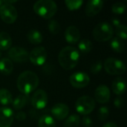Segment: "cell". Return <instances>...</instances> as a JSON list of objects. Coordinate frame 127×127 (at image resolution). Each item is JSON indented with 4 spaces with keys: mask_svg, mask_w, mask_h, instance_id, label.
<instances>
[{
    "mask_svg": "<svg viewBox=\"0 0 127 127\" xmlns=\"http://www.w3.org/2000/svg\"><path fill=\"white\" fill-rule=\"evenodd\" d=\"M39 82V80L36 73L31 71H25L18 77L17 87L23 95H27L36 89Z\"/></svg>",
    "mask_w": 127,
    "mask_h": 127,
    "instance_id": "cell-1",
    "label": "cell"
},
{
    "mask_svg": "<svg viewBox=\"0 0 127 127\" xmlns=\"http://www.w3.org/2000/svg\"><path fill=\"white\" fill-rule=\"evenodd\" d=\"M79 60L80 52L76 48L72 46H66L63 48L58 55L60 65L65 70L74 68L77 65Z\"/></svg>",
    "mask_w": 127,
    "mask_h": 127,
    "instance_id": "cell-2",
    "label": "cell"
},
{
    "mask_svg": "<svg viewBox=\"0 0 127 127\" xmlns=\"http://www.w3.org/2000/svg\"><path fill=\"white\" fill-rule=\"evenodd\" d=\"M33 10L44 19H51L57 10V4L52 0H39L33 4Z\"/></svg>",
    "mask_w": 127,
    "mask_h": 127,
    "instance_id": "cell-3",
    "label": "cell"
},
{
    "mask_svg": "<svg viewBox=\"0 0 127 127\" xmlns=\"http://www.w3.org/2000/svg\"><path fill=\"white\" fill-rule=\"evenodd\" d=\"M92 34L97 41L106 42L112 38L114 34V29L109 22H102L95 27L92 31Z\"/></svg>",
    "mask_w": 127,
    "mask_h": 127,
    "instance_id": "cell-4",
    "label": "cell"
},
{
    "mask_svg": "<svg viewBox=\"0 0 127 127\" xmlns=\"http://www.w3.org/2000/svg\"><path fill=\"white\" fill-rule=\"evenodd\" d=\"M104 68L106 71L112 75H120L126 72L127 68L124 63L119 59L109 57L104 62Z\"/></svg>",
    "mask_w": 127,
    "mask_h": 127,
    "instance_id": "cell-5",
    "label": "cell"
},
{
    "mask_svg": "<svg viewBox=\"0 0 127 127\" xmlns=\"http://www.w3.org/2000/svg\"><path fill=\"white\" fill-rule=\"evenodd\" d=\"M75 108L77 112L83 115H87L95 109V100L90 96H82L76 101Z\"/></svg>",
    "mask_w": 127,
    "mask_h": 127,
    "instance_id": "cell-6",
    "label": "cell"
},
{
    "mask_svg": "<svg viewBox=\"0 0 127 127\" xmlns=\"http://www.w3.org/2000/svg\"><path fill=\"white\" fill-rule=\"evenodd\" d=\"M17 16V10L13 4L4 3L0 7V17L4 22L12 24L16 20Z\"/></svg>",
    "mask_w": 127,
    "mask_h": 127,
    "instance_id": "cell-7",
    "label": "cell"
},
{
    "mask_svg": "<svg viewBox=\"0 0 127 127\" xmlns=\"http://www.w3.org/2000/svg\"><path fill=\"white\" fill-rule=\"evenodd\" d=\"M28 59L35 65H42L47 59L46 49L42 46H38L31 50Z\"/></svg>",
    "mask_w": 127,
    "mask_h": 127,
    "instance_id": "cell-8",
    "label": "cell"
},
{
    "mask_svg": "<svg viewBox=\"0 0 127 127\" xmlns=\"http://www.w3.org/2000/svg\"><path fill=\"white\" fill-rule=\"evenodd\" d=\"M69 81L73 87L77 89H82L89 85L90 82V77L85 72L77 71L70 76Z\"/></svg>",
    "mask_w": 127,
    "mask_h": 127,
    "instance_id": "cell-9",
    "label": "cell"
},
{
    "mask_svg": "<svg viewBox=\"0 0 127 127\" xmlns=\"http://www.w3.org/2000/svg\"><path fill=\"white\" fill-rule=\"evenodd\" d=\"M8 56L10 60H12L13 61L17 63H23L28 60L29 53L22 47L13 46L9 49Z\"/></svg>",
    "mask_w": 127,
    "mask_h": 127,
    "instance_id": "cell-10",
    "label": "cell"
},
{
    "mask_svg": "<svg viewBox=\"0 0 127 127\" xmlns=\"http://www.w3.org/2000/svg\"><path fill=\"white\" fill-rule=\"evenodd\" d=\"M48 95L42 89H37L33 94L31 104L36 109H42L48 104Z\"/></svg>",
    "mask_w": 127,
    "mask_h": 127,
    "instance_id": "cell-11",
    "label": "cell"
},
{
    "mask_svg": "<svg viewBox=\"0 0 127 127\" xmlns=\"http://www.w3.org/2000/svg\"><path fill=\"white\" fill-rule=\"evenodd\" d=\"M14 121V114L11 109L4 106L0 108V127H10Z\"/></svg>",
    "mask_w": 127,
    "mask_h": 127,
    "instance_id": "cell-12",
    "label": "cell"
},
{
    "mask_svg": "<svg viewBox=\"0 0 127 127\" xmlns=\"http://www.w3.org/2000/svg\"><path fill=\"white\" fill-rule=\"evenodd\" d=\"M54 118L61 121L66 118L69 114V107L64 103H57L51 109Z\"/></svg>",
    "mask_w": 127,
    "mask_h": 127,
    "instance_id": "cell-13",
    "label": "cell"
},
{
    "mask_svg": "<svg viewBox=\"0 0 127 127\" xmlns=\"http://www.w3.org/2000/svg\"><path fill=\"white\" fill-rule=\"evenodd\" d=\"M104 2L102 0H89L85 7V13L88 16L97 14L103 8Z\"/></svg>",
    "mask_w": 127,
    "mask_h": 127,
    "instance_id": "cell-14",
    "label": "cell"
},
{
    "mask_svg": "<svg viewBox=\"0 0 127 127\" xmlns=\"http://www.w3.org/2000/svg\"><path fill=\"white\" fill-rule=\"evenodd\" d=\"M95 100L100 103H106L110 99V90L105 85L99 86L95 92Z\"/></svg>",
    "mask_w": 127,
    "mask_h": 127,
    "instance_id": "cell-15",
    "label": "cell"
},
{
    "mask_svg": "<svg viewBox=\"0 0 127 127\" xmlns=\"http://www.w3.org/2000/svg\"><path fill=\"white\" fill-rule=\"evenodd\" d=\"M65 37L68 42L71 44H75L80 41V32L79 29L75 26H69L65 31Z\"/></svg>",
    "mask_w": 127,
    "mask_h": 127,
    "instance_id": "cell-16",
    "label": "cell"
},
{
    "mask_svg": "<svg viewBox=\"0 0 127 127\" xmlns=\"http://www.w3.org/2000/svg\"><path fill=\"white\" fill-rule=\"evenodd\" d=\"M127 85L126 81L122 77H117L114 80L112 83V90L113 92L118 95H123L126 91Z\"/></svg>",
    "mask_w": 127,
    "mask_h": 127,
    "instance_id": "cell-17",
    "label": "cell"
},
{
    "mask_svg": "<svg viewBox=\"0 0 127 127\" xmlns=\"http://www.w3.org/2000/svg\"><path fill=\"white\" fill-rule=\"evenodd\" d=\"M13 70V64L9 58H2L0 60V72L4 75H8Z\"/></svg>",
    "mask_w": 127,
    "mask_h": 127,
    "instance_id": "cell-18",
    "label": "cell"
},
{
    "mask_svg": "<svg viewBox=\"0 0 127 127\" xmlns=\"http://www.w3.org/2000/svg\"><path fill=\"white\" fill-rule=\"evenodd\" d=\"M12 39L7 32H0V51H6L11 48Z\"/></svg>",
    "mask_w": 127,
    "mask_h": 127,
    "instance_id": "cell-19",
    "label": "cell"
},
{
    "mask_svg": "<svg viewBox=\"0 0 127 127\" xmlns=\"http://www.w3.org/2000/svg\"><path fill=\"white\" fill-rule=\"evenodd\" d=\"M28 41L32 44H39L42 42L43 36L40 31L36 29H31L27 34Z\"/></svg>",
    "mask_w": 127,
    "mask_h": 127,
    "instance_id": "cell-20",
    "label": "cell"
},
{
    "mask_svg": "<svg viewBox=\"0 0 127 127\" xmlns=\"http://www.w3.org/2000/svg\"><path fill=\"white\" fill-rule=\"evenodd\" d=\"M38 127H56L55 120L52 116L45 115L39 118L38 121Z\"/></svg>",
    "mask_w": 127,
    "mask_h": 127,
    "instance_id": "cell-21",
    "label": "cell"
},
{
    "mask_svg": "<svg viewBox=\"0 0 127 127\" xmlns=\"http://www.w3.org/2000/svg\"><path fill=\"white\" fill-rule=\"evenodd\" d=\"M28 101V97L25 95H18L14 100L12 101V105L14 109L16 110H20L22 108L25 107Z\"/></svg>",
    "mask_w": 127,
    "mask_h": 127,
    "instance_id": "cell-22",
    "label": "cell"
},
{
    "mask_svg": "<svg viewBox=\"0 0 127 127\" xmlns=\"http://www.w3.org/2000/svg\"><path fill=\"white\" fill-rule=\"evenodd\" d=\"M13 96L6 89H0V103L2 105H9L12 103Z\"/></svg>",
    "mask_w": 127,
    "mask_h": 127,
    "instance_id": "cell-23",
    "label": "cell"
},
{
    "mask_svg": "<svg viewBox=\"0 0 127 127\" xmlns=\"http://www.w3.org/2000/svg\"><path fill=\"white\" fill-rule=\"evenodd\" d=\"M93 47V44L91 42V40L88 39H81L79 43H78V48L80 50V51L82 54H88L89 53Z\"/></svg>",
    "mask_w": 127,
    "mask_h": 127,
    "instance_id": "cell-24",
    "label": "cell"
},
{
    "mask_svg": "<svg viewBox=\"0 0 127 127\" xmlns=\"http://www.w3.org/2000/svg\"><path fill=\"white\" fill-rule=\"evenodd\" d=\"M110 46L115 51L118 53L123 52L125 49V44L124 43L122 39L118 37H114L112 39L110 42Z\"/></svg>",
    "mask_w": 127,
    "mask_h": 127,
    "instance_id": "cell-25",
    "label": "cell"
},
{
    "mask_svg": "<svg viewBox=\"0 0 127 127\" xmlns=\"http://www.w3.org/2000/svg\"><path fill=\"white\" fill-rule=\"evenodd\" d=\"M80 123V118L78 115L74 114L70 115L64 124L65 127H77Z\"/></svg>",
    "mask_w": 127,
    "mask_h": 127,
    "instance_id": "cell-26",
    "label": "cell"
},
{
    "mask_svg": "<svg viewBox=\"0 0 127 127\" xmlns=\"http://www.w3.org/2000/svg\"><path fill=\"white\" fill-rule=\"evenodd\" d=\"M65 3L66 7L69 10H77L80 8L83 4V0H65Z\"/></svg>",
    "mask_w": 127,
    "mask_h": 127,
    "instance_id": "cell-27",
    "label": "cell"
},
{
    "mask_svg": "<svg viewBox=\"0 0 127 127\" xmlns=\"http://www.w3.org/2000/svg\"><path fill=\"white\" fill-rule=\"evenodd\" d=\"M48 28L52 34H57L60 31V25L57 20L54 19H51L48 22Z\"/></svg>",
    "mask_w": 127,
    "mask_h": 127,
    "instance_id": "cell-28",
    "label": "cell"
},
{
    "mask_svg": "<svg viewBox=\"0 0 127 127\" xmlns=\"http://www.w3.org/2000/svg\"><path fill=\"white\" fill-rule=\"evenodd\" d=\"M115 33L118 38L121 39H126L127 37V28L126 25L123 24H120L119 25L116 26Z\"/></svg>",
    "mask_w": 127,
    "mask_h": 127,
    "instance_id": "cell-29",
    "label": "cell"
},
{
    "mask_svg": "<svg viewBox=\"0 0 127 127\" xmlns=\"http://www.w3.org/2000/svg\"><path fill=\"white\" fill-rule=\"evenodd\" d=\"M127 8V6L124 3L121 1H118L115 2L112 4V12L117 14H122L125 12Z\"/></svg>",
    "mask_w": 127,
    "mask_h": 127,
    "instance_id": "cell-30",
    "label": "cell"
},
{
    "mask_svg": "<svg viewBox=\"0 0 127 127\" xmlns=\"http://www.w3.org/2000/svg\"><path fill=\"white\" fill-rule=\"evenodd\" d=\"M109 115V109L107 106H101L98 109L97 116L100 121H106L108 118Z\"/></svg>",
    "mask_w": 127,
    "mask_h": 127,
    "instance_id": "cell-31",
    "label": "cell"
},
{
    "mask_svg": "<svg viewBox=\"0 0 127 127\" xmlns=\"http://www.w3.org/2000/svg\"><path fill=\"white\" fill-rule=\"evenodd\" d=\"M103 68V63L101 60H97L96 62H95L94 63L92 64L91 68H90V71L92 74H99L101 70Z\"/></svg>",
    "mask_w": 127,
    "mask_h": 127,
    "instance_id": "cell-32",
    "label": "cell"
},
{
    "mask_svg": "<svg viewBox=\"0 0 127 127\" xmlns=\"http://www.w3.org/2000/svg\"><path fill=\"white\" fill-rule=\"evenodd\" d=\"M114 105L118 109L123 108L124 106V100L123 97H116L115 99V100H114Z\"/></svg>",
    "mask_w": 127,
    "mask_h": 127,
    "instance_id": "cell-33",
    "label": "cell"
},
{
    "mask_svg": "<svg viewBox=\"0 0 127 127\" xmlns=\"http://www.w3.org/2000/svg\"><path fill=\"white\" fill-rule=\"evenodd\" d=\"M83 123V127H92V120L91 119V118H89V116H85L83 118L82 121Z\"/></svg>",
    "mask_w": 127,
    "mask_h": 127,
    "instance_id": "cell-34",
    "label": "cell"
},
{
    "mask_svg": "<svg viewBox=\"0 0 127 127\" xmlns=\"http://www.w3.org/2000/svg\"><path fill=\"white\" fill-rule=\"evenodd\" d=\"M14 118L18 120V121H22L24 120H25L26 118V115L24 112H16V114L14 115Z\"/></svg>",
    "mask_w": 127,
    "mask_h": 127,
    "instance_id": "cell-35",
    "label": "cell"
},
{
    "mask_svg": "<svg viewBox=\"0 0 127 127\" xmlns=\"http://www.w3.org/2000/svg\"><path fill=\"white\" fill-rule=\"evenodd\" d=\"M112 24H113L115 27L118 26V25H119L120 24H121V22H120V20L118 19L117 18H115V17H113V18L112 19Z\"/></svg>",
    "mask_w": 127,
    "mask_h": 127,
    "instance_id": "cell-36",
    "label": "cell"
},
{
    "mask_svg": "<svg viewBox=\"0 0 127 127\" xmlns=\"http://www.w3.org/2000/svg\"><path fill=\"white\" fill-rule=\"evenodd\" d=\"M103 127H118L117 124H115V123H112V122H108L106 124H105Z\"/></svg>",
    "mask_w": 127,
    "mask_h": 127,
    "instance_id": "cell-37",
    "label": "cell"
},
{
    "mask_svg": "<svg viewBox=\"0 0 127 127\" xmlns=\"http://www.w3.org/2000/svg\"><path fill=\"white\" fill-rule=\"evenodd\" d=\"M3 4H4V0H0V7H1Z\"/></svg>",
    "mask_w": 127,
    "mask_h": 127,
    "instance_id": "cell-38",
    "label": "cell"
},
{
    "mask_svg": "<svg viewBox=\"0 0 127 127\" xmlns=\"http://www.w3.org/2000/svg\"><path fill=\"white\" fill-rule=\"evenodd\" d=\"M1 51H0V60H1Z\"/></svg>",
    "mask_w": 127,
    "mask_h": 127,
    "instance_id": "cell-39",
    "label": "cell"
}]
</instances>
